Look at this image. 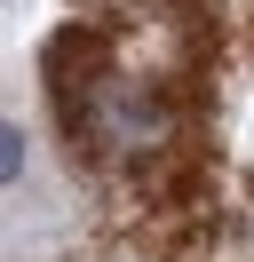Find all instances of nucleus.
<instances>
[{"label": "nucleus", "instance_id": "1", "mask_svg": "<svg viewBox=\"0 0 254 262\" xmlns=\"http://www.w3.org/2000/svg\"><path fill=\"white\" fill-rule=\"evenodd\" d=\"M16 167H24V135H16V127H8V119H0V183H8V175H16Z\"/></svg>", "mask_w": 254, "mask_h": 262}]
</instances>
